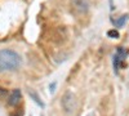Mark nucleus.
Segmentation results:
<instances>
[{"label":"nucleus","instance_id":"nucleus-1","mask_svg":"<svg viewBox=\"0 0 129 116\" xmlns=\"http://www.w3.org/2000/svg\"><path fill=\"white\" fill-rule=\"evenodd\" d=\"M21 63H22V58L16 50H0V71H16L21 66Z\"/></svg>","mask_w":129,"mask_h":116},{"label":"nucleus","instance_id":"nucleus-2","mask_svg":"<svg viewBox=\"0 0 129 116\" xmlns=\"http://www.w3.org/2000/svg\"><path fill=\"white\" fill-rule=\"evenodd\" d=\"M61 104H62V108L66 113H74L75 110H76V99H75V94L70 90L64 92V94L62 96L61 99Z\"/></svg>","mask_w":129,"mask_h":116},{"label":"nucleus","instance_id":"nucleus-3","mask_svg":"<svg viewBox=\"0 0 129 116\" xmlns=\"http://www.w3.org/2000/svg\"><path fill=\"white\" fill-rule=\"evenodd\" d=\"M71 5L75 12L80 14H85L89 12L90 9V3L89 0H71Z\"/></svg>","mask_w":129,"mask_h":116},{"label":"nucleus","instance_id":"nucleus-4","mask_svg":"<svg viewBox=\"0 0 129 116\" xmlns=\"http://www.w3.org/2000/svg\"><path fill=\"white\" fill-rule=\"evenodd\" d=\"M21 98H22V92H21V89H14L8 98V104L14 107L21 102Z\"/></svg>","mask_w":129,"mask_h":116},{"label":"nucleus","instance_id":"nucleus-5","mask_svg":"<svg viewBox=\"0 0 129 116\" xmlns=\"http://www.w3.org/2000/svg\"><path fill=\"white\" fill-rule=\"evenodd\" d=\"M123 63H124V61L115 53L114 57H112V67H114V72L116 73V75L119 73V70H120V67L123 66Z\"/></svg>","mask_w":129,"mask_h":116},{"label":"nucleus","instance_id":"nucleus-6","mask_svg":"<svg viewBox=\"0 0 129 116\" xmlns=\"http://www.w3.org/2000/svg\"><path fill=\"white\" fill-rule=\"evenodd\" d=\"M126 18H128V16H126V14H124V16H120V17L117 18V19L110 18V21H111V23H112L115 27L120 28V27H123V26L125 25V21H126Z\"/></svg>","mask_w":129,"mask_h":116},{"label":"nucleus","instance_id":"nucleus-7","mask_svg":"<svg viewBox=\"0 0 129 116\" xmlns=\"http://www.w3.org/2000/svg\"><path fill=\"white\" fill-rule=\"evenodd\" d=\"M28 94H30L31 99L34 101V102L38 104L39 107H41V108H44V107H45V103H44V102H43V101L39 98V96H38V94H36L35 92H28Z\"/></svg>","mask_w":129,"mask_h":116},{"label":"nucleus","instance_id":"nucleus-8","mask_svg":"<svg viewBox=\"0 0 129 116\" xmlns=\"http://www.w3.org/2000/svg\"><path fill=\"white\" fill-rule=\"evenodd\" d=\"M116 54L119 56L123 61H125V58L128 57V50H126V48H124V47H119L116 49Z\"/></svg>","mask_w":129,"mask_h":116},{"label":"nucleus","instance_id":"nucleus-9","mask_svg":"<svg viewBox=\"0 0 129 116\" xmlns=\"http://www.w3.org/2000/svg\"><path fill=\"white\" fill-rule=\"evenodd\" d=\"M107 36L109 37H111V39H119L120 37V34H119V31L117 30H109L107 31Z\"/></svg>","mask_w":129,"mask_h":116},{"label":"nucleus","instance_id":"nucleus-10","mask_svg":"<svg viewBox=\"0 0 129 116\" xmlns=\"http://www.w3.org/2000/svg\"><path fill=\"white\" fill-rule=\"evenodd\" d=\"M9 116H23V111H22V110H17V111L12 112Z\"/></svg>","mask_w":129,"mask_h":116},{"label":"nucleus","instance_id":"nucleus-11","mask_svg":"<svg viewBox=\"0 0 129 116\" xmlns=\"http://www.w3.org/2000/svg\"><path fill=\"white\" fill-rule=\"evenodd\" d=\"M56 87H57V83H56V81H54V83H52L50 85H49V92H50V93H54Z\"/></svg>","mask_w":129,"mask_h":116},{"label":"nucleus","instance_id":"nucleus-12","mask_svg":"<svg viewBox=\"0 0 129 116\" xmlns=\"http://www.w3.org/2000/svg\"><path fill=\"white\" fill-rule=\"evenodd\" d=\"M87 116H94V113L92 112V113H89V115H87Z\"/></svg>","mask_w":129,"mask_h":116}]
</instances>
